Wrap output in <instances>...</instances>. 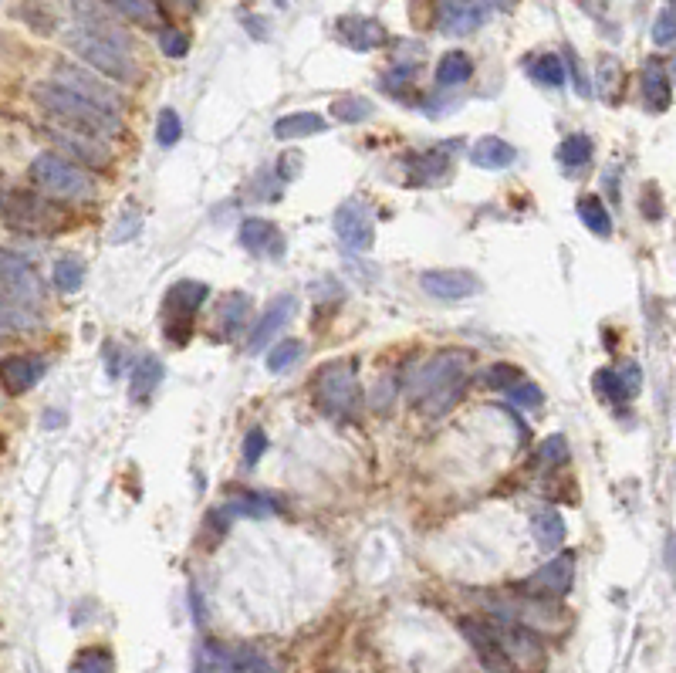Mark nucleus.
<instances>
[{
	"instance_id": "f257e3e1",
	"label": "nucleus",
	"mask_w": 676,
	"mask_h": 673,
	"mask_svg": "<svg viewBox=\"0 0 676 673\" xmlns=\"http://www.w3.org/2000/svg\"><path fill=\"white\" fill-rule=\"evenodd\" d=\"M460 633L494 673H545L548 667L545 643L518 619H460Z\"/></svg>"
},
{
	"instance_id": "f03ea898",
	"label": "nucleus",
	"mask_w": 676,
	"mask_h": 673,
	"mask_svg": "<svg viewBox=\"0 0 676 673\" xmlns=\"http://www.w3.org/2000/svg\"><path fill=\"white\" fill-rule=\"evenodd\" d=\"M68 48L75 51L82 65L92 68L95 75H102L105 82L132 85V82H139V75H142L139 61L132 55L129 38L122 31H115L105 17L78 24V28L68 34Z\"/></svg>"
},
{
	"instance_id": "7ed1b4c3",
	"label": "nucleus",
	"mask_w": 676,
	"mask_h": 673,
	"mask_svg": "<svg viewBox=\"0 0 676 673\" xmlns=\"http://www.w3.org/2000/svg\"><path fill=\"white\" fill-rule=\"evenodd\" d=\"M467 379H470V352L443 349L433 359H426L416 369V376L409 379V403L423 416H443L467 393Z\"/></svg>"
},
{
	"instance_id": "20e7f679",
	"label": "nucleus",
	"mask_w": 676,
	"mask_h": 673,
	"mask_svg": "<svg viewBox=\"0 0 676 673\" xmlns=\"http://www.w3.org/2000/svg\"><path fill=\"white\" fill-rule=\"evenodd\" d=\"M31 99L38 102V109L48 115L51 122H58L61 129L82 132V136H92V139H99V143H112V139L126 136L122 115L78 99V95L65 92V88L55 82L31 85Z\"/></svg>"
},
{
	"instance_id": "39448f33",
	"label": "nucleus",
	"mask_w": 676,
	"mask_h": 673,
	"mask_svg": "<svg viewBox=\"0 0 676 673\" xmlns=\"http://www.w3.org/2000/svg\"><path fill=\"white\" fill-rule=\"evenodd\" d=\"M28 180L51 200H95L99 197V183L95 176L75 166L55 149L38 153L28 166Z\"/></svg>"
},
{
	"instance_id": "423d86ee",
	"label": "nucleus",
	"mask_w": 676,
	"mask_h": 673,
	"mask_svg": "<svg viewBox=\"0 0 676 673\" xmlns=\"http://www.w3.org/2000/svg\"><path fill=\"white\" fill-rule=\"evenodd\" d=\"M0 220L17 234H55L65 227L68 210L34 190H0Z\"/></svg>"
},
{
	"instance_id": "0eeeda50",
	"label": "nucleus",
	"mask_w": 676,
	"mask_h": 673,
	"mask_svg": "<svg viewBox=\"0 0 676 673\" xmlns=\"http://www.w3.org/2000/svg\"><path fill=\"white\" fill-rule=\"evenodd\" d=\"M315 406L325 416H355L362 406L359 369L352 359H338L332 366L318 369L315 376Z\"/></svg>"
},
{
	"instance_id": "6e6552de",
	"label": "nucleus",
	"mask_w": 676,
	"mask_h": 673,
	"mask_svg": "<svg viewBox=\"0 0 676 673\" xmlns=\"http://www.w3.org/2000/svg\"><path fill=\"white\" fill-rule=\"evenodd\" d=\"M55 85H61L65 92L78 95V99L99 105V109H109L115 115L126 112V99H122V92L115 88L112 82H105L102 75H95L92 68L78 65V61H55V78H51Z\"/></svg>"
},
{
	"instance_id": "1a4fd4ad",
	"label": "nucleus",
	"mask_w": 676,
	"mask_h": 673,
	"mask_svg": "<svg viewBox=\"0 0 676 673\" xmlns=\"http://www.w3.org/2000/svg\"><path fill=\"white\" fill-rule=\"evenodd\" d=\"M210 288L203 285V281H193V278H183L176 281L173 288L166 291L163 298V308H166V329L163 335H169L176 345H183L190 339V325H193V315L200 312V305L207 301Z\"/></svg>"
},
{
	"instance_id": "9d476101",
	"label": "nucleus",
	"mask_w": 676,
	"mask_h": 673,
	"mask_svg": "<svg viewBox=\"0 0 676 673\" xmlns=\"http://www.w3.org/2000/svg\"><path fill=\"white\" fill-rule=\"evenodd\" d=\"M0 295L14 305L31 308V312L44 305V281L38 278V271L31 268V261H24L14 251H4V247H0Z\"/></svg>"
},
{
	"instance_id": "9b49d317",
	"label": "nucleus",
	"mask_w": 676,
	"mask_h": 673,
	"mask_svg": "<svg viewBox=\"0 0 676 673\" xmlns=\"http://www.w3.org/2000/svg\"><path fill=\"white\" fill-rule=\"evenodd\" d=\"M335 237L352 251H369L376 244V214L369 210L366 200H345L338 203L332 217Z\"/></svg>"
},
{
	"instance_id": "f8f14e48",
	"label": "nucleus",
	"mask_w": 676,
	"mask_h": 673,
	"mask_svg": "<svg viewBox=\"0 0 676 673\" xmlns=\"http://www.w3.org/2000/svg\"><path fill=\"white\" fill-rule=\"evenodd\" d=\"M572 582H575V555L562 552V555H555L551 562L541 565L538 572H531L528 579L521 582V592L531 599H538V602L562 599V596H568Z\"/></svg>"
},
{
	"instance_id": "ddd939ff",
	"label": "nucleus",
	"mask_w": 676,
	"mask_h": 673,
	"mask_svg": "<svg viewBox=\"0 0 676 673\" xmlns=\"http://www.w3.org/2000/svg\"><path fill=\"white\" fill-rule=\"evenodd\" d=\"M48 136H51V143H55V153L71 159V163L82 166V170H109L112 166L109 143H99V139L82 136V132H71V129H61V126L51 129Z\"/></svg>"
},
{
	"instance_id": "4468645a",
	"label": "nucleus",
	"mask_w": 676,
	"mask_h": 673,
	"mask_svg": "<svg viewBox=\"0 0 676 673\" xmlns=\"http://www.w3.org/2000/svg\"><path fill=\"white\" fill-rule=\"evenodd\" d=\"M420 288L437 301H464L470 295H477L484 285H480V278L474 271L440 268V271H426L420 278Z\"/></svg>"
},
{
	"instance_id": "2eb2a0df",
	"label": "nucleus",
	"mask_w": 676,
	"mask_h": 673,
	"mask_svg": "<svg viewBox=\"0 0 676 673\" xmlns=\"http://www.w3.org/2000/svg\"><path fill=\"white\" fill-rule=\"evenodd\" d=\"M44 373H48V362L41 356H31V352L7 356L0 362V386H4V393H11V396H24L41 383Z\"/></svg>"
},
{
	"instance_id": "dca6fc26",
	"label": "nucleus",
	"mask_w": 676,
	"mask_h": 673,
	"mask_svg": "<svg viewBox=\"0 0 676 673\" xmlns=\"http://www.w3.org/2000/svg\"><path fill=\"white\" fill-rule=\"evenodd\" d=\"M240 244L247 247L251 254H257V258H281L284 254V234L278 227L271 224V220L264 217H244L240 220V230H237Z\"/></svg>"
},
{
	"instance_id": "f3484780",
	"label": "nucleus",
	"mask_w": 676,
	"mask_h": 673,
	"mask_svg": "<svg viewBox=\"0 0 676 673\" xmlns=\"http://www.w3.org/2000/svg\"><path fill=\"white\" fill-rule=\"evenodd\" d=\"M437 24L450 38H464V34H474L484 24V7L477 0H440Z\"/></svg>"
},
{
	"instance_id": "a211bd4d",
	"label": "nucleus",
	"mask_w": 676,
	"mask_h": 673,
	"mask_svg": "<svg viewBox=\"0 0 676 673\" xmlns=\"http://www.w3.org/2000/svg\"><path fill=\"white\" fill-rule=\"evenodd\" d=\"M643 102L649 112H666L673 102V78H670V65L663 58H649L643 65Z\"/></svg>"
},
{
	"instance_id": "6ab92c4d",
	"label": "nucleus",
	"mask_w": 676,
	"mask_h": 673,
	"mask_svg": "<svg viewBox=\"0 0 676 673\" xmlns=\"http://www.w3.org/2000/svg\"><path fill=\"white\" fill-rule=\"evenodd\" d=\"M295 312H298V301L291 298V295H281L274 305L264 312L261 318H257V325H254V332H251V339H247V349L251 352H261L264 345H268L274 335H278L284 325L295 318Z\"/></svg>"
},
{
	"instance_id": "aec40b11",
	"label": "nucleus",
	"mask_w": 676,
	"mask_h": 673,
	"mask_svg": "<svg viewBox=\"0 0 676 673\" xmlns=\"http://www.w3.org/2000/svg\"><path fill=\"white\" fill-rule=\"evenodd\" d=\"M105 7L119 11L126 21H132L136 28L149 31H163L166 28V4L163 0H102Z\"/></svg>"
},
{
	"instance_id": "412c9836",
	"label": "nucleus",
	"mask_w": 676,
	"mask_h": 673,
	"mask_svg": "<svg viewBox=\"0 0 676 673\" xmlns=\"http://www.w3.org/2000/svg\"><path fill=\"white\" fill-rule=\"evenodd\" d=\"M338 38L355 51H372L386 41V28L372 17H342L338 21Z\"/></svg>"
},
{
	"instance_id": "4be33fe9",
	"label": "nucleus",
	"mask_w": 676,
	"mask_h": 673,
	"mask_svg": "<svg viewBox=\"0 0 676 673\" xmlns=\"http://www.w3.org/2000/svg\"><path fill=\"white\" fill-rule=\"evenodd\" d=\"M247 315H251V295L244 291H230V295L217 305V329L220 339L230 342L247 329Z\"/></svg>"
},
{
	"instance_id": "5701e85b",
	"label": "nucleus",
	"mask_w": 676,
	"mask_h": 673,
	"mask_svg": "<svg viewBox=\"0 0 676 673\" xmlns=\"http://www.w3.org/2000/svg\"><path fill=\"white\" fill-rule=\"evenodd\" d=\"M163 376H166L163 359L153 356V352H146V356H142V359L136 362V369H132L129 400H132V403H146L149 396H153L156 389H159V383H163Z\"/></svg>"
},
{
	"instance_id": "b1692460",
	"label": "nucleus",
	"mask_w": 676,
	"mask_h": 673,
	"mask_svg": "<svg viewBox=\"0 0 676 673\" xmlns=\"http://www.w3.org/2000/svg\"><path fill=\"white\" fill-rule=\"evenodd\" d=\"M514 159H518V149L501 136H484L470 149V163H474L477 170H507Z\"/></svg>"
},
{
	"instance_id": "393cba45",
	"label": "nucleus",
	"mask_w": 676,
	"mask_h": 673,
	"mask_svg": "<svg viewBox=\"0 0 676 673\" xmlns=\"http://www.w3.org/2000/svg\"><path fill=\"white\" fill-rule=\"evenodd\" d=\"M328 122L318 112H288L274 122V139H284V143H295V139H308L325 132Z\"/></svg>"
},
{
	"instance_id": "a878e982",
	"label": "nucleus",
	"mask_w": 676,
	"mask_h": 673,
	"mask_svg": "<svg viewBox=\"0 0 676 673\" xmlns=\"http://www.w3.org/2000/svg\"><path fill=\"white\" fill-rule=\"evenodd\" d=\"M531 535H535V542L545 548V552H558V548L565 545V518L551 508L535 511V515H531Z\"/></svg>"
},
{
	"instance_id": "bb28decb",
	"label": "nucleus",
	"mask_w": 676,
	"mask_h": 673,
	"mask_svg": "<svg viewBox=\"0 0 676 673\" xmlns=\"http://www.w3.org/2000/svg\"><path fill=\"white\" fill-rule=\"evenodd\" d=\"M474 75V61H470L467 51H447L437 65V85L440 88H460L470 82Z\"/></svg>"
},
{
	"instance_id": "cd10ccee",
	"label": "nucleus",
	"mask_w": 676,
	"mask_h": 673,
	"mask_svg": "<svg viewBox=\"0 0 676 673\" xmlns=\"http://www.w3.org/2000/svg\"><path fill=\"white\" fill-rule=\"evenodd\" d=\"M578 220L592 230L595 237H609L612 234V217L606 210V203L599 197H582L578 200Z\"/></svg>"
},
{
	"instance_id": "c85d7f7f",
	"label": "nucleus",
	"mask_w": 676,
	"mask_h": 673,
	"mask_svg": "<svg viewBox=\"0 0 676 673\" xmlns=\"http://www.w3.org/2000/svg\"><path fill=\"white\" fill-rule=\"evenodd\" d=\"M558 159H562L565 170H585V166L592 163V139L582 136V132H575V136H568L562 146H558Z\"/></svg>"
},
{
	"instance_id": "c756f323",
	"label": "nucleus",
	"mask_w": 676,
	"mask_h": 673,
	"mask_svg": "<svg viewBox=\"0 0 676 673\" xmlns=\"http://www.w3.org/2000/svg\"><path fill=\"white\" fill-rule=\"evenodd\" d=\"M528 75L535 78L538 85H548V88H562L565 85V65L558 55H538L528 61Z\"/></svg>"
},
{
	"instance_id": "7c9ffc66",
	"label": "nucleus",
	"mask_w": 676,
	"mask_h": 673,
	"mask_svg": "<svg viewBox=\"0 0 676 673\" xmlns=\"http://www.w3.org/2000/svg\"><path fill=\"white\" fill-rule=\"evenodd\" d=\"M51 281H55L58 291H65V295H75V291L85 285V264L78 261V258H58L55 261V271H51Z\"/></svg>"
},
{
	"instance_id": "2f4dec72",
	"label": "nucleus",
	"mask_w": 676,
	"mask_h": 673,
	"mask_svg": "<svg viewBox=\"0 0 676 673\" xmlns=\"http://www.w3.org/2000/svg\"><path fill=\"white\" fill-rule=\"evenodd\" d=\"M34 325H41L38 312H31V308H24V305H14V301H7L4 295H0V332L4 329L31 332Z\"/></svg>"
},
{
	"instance_id": "473e14b6",
	"label": "nucleus",
	"mask_w": 676,
	"mask_h": 673,
	"mask_svg": "<svg viewBox=\"0 0 676 673\" xmlns=\"http://www.w3.org/2000/svg\"><path fill=\"white\" fill-rule=\"evenodd\" d=\"M626 82V72H622V65L612 55H606L599 61V95L609 102L619 99V88Z\"/></svg>"
},
{
	"instance_id": "72a5a7b5",
	"label": "nucleus",
	"mask_w": 676,
	"mask_h": 673,
	"mask_svg": "<svg viewBox=\"0 0 676 673\" xmlns=\"http://www.w3.org/2000/svg\"><path fill=\"white\" fill-rule=\"evenodd\" d=\"M305 356V342H298V339H284V342H278L274 349L268 352V369L271 373H288L295 362Z\"/></svg>"
},
{
	"instance_id": "f704fd0d",
	"label": "nucleus",
	"mask_w": 676,
	"mask_h": 673,
	"mask_svg": "<svg viewBox=\"0 0 676 673\" xmlns=\"http://www.w3.org/2000/svg\"><path fill=\"white\" fill-rule=\"evenodd\" d=\"M328 112H332L338 122H366L372 115V102L362 99V95H345V99H335Z\"/></svg>"
},
{
	"instance_id": "c9c22d12",
	"label": "nucleus",
	"mask_w": 676,
	"mask_h": 673,
	"mask_svg": "<svg viewBox=\"0 0 676 673\" xmlns=\"http://www.w3.org/2000/svg\"><path fill=\"white\" fill-rule=\"evenodd\" d=\"M71 673H112V653L102 650V646L82 650L75 663H71Z\"/></svg>"
},
{
	"instance_id": "e433bc0d",
	"label": "nucleus",
	"mask_w": 676,
	"mask_h": 673,
	"mask_svg": "<svg viewBox=\"0 0 676 673\" xmlns=\"http://www.w3.org/2000/svg\"><path fill=\"white\" fill-rule=\"evenodd\" d=\"M507 396H511V403L518 406V410H538V406H545V393H541L538 383H531V379L511 383L507 386Z\"/></svg>"
},
{
	"instance_id": "4c0bfd02",
	"label": "nucleus",
	"mask_w": 676,
	"mask_h": 673,
	"mask_svg": "<svg viewBox=\"0 0 676 673\" xmlns=\"http://www.w3.org/2000/svg\"><path fill=\"white\" fill-rule=\"evenodd\" d=\"M595 393L599 396H606L609 403H616V406H622L626 403V383L619 379V373H612V369H599L595 373Z\"/></svg>"
},
{
	"instance_id": "58836bf2",
	"label": "nucleus",
	"mask_w": 676,
	"mask_h": 673,
	"mask_svg": "<svg viewBox=\"0 0 676 673\" xmlns=\"http://www.w3.org/2000/svg\"><path fill=\"white\" fill-rule=\"evenodd\" d=\"M180 136H183L180 115H176V109H163L159 112V122H156V143L163 149H169V146L180 143Z\"/></svg>"
},
{
	"instance_id": "ea45409f",
	"label": "nucleus",
	"mask_w": 676,
	"mask_h": 673,
	"mask_svg": "<svg viewBox=\"0 0 676 673\" xmlns=\"http://www.w3.org/2000/svg\"><path fill=\"white\" fill-rule=\"evenodd\" d=\"M538 460H541V467H562V464H568V444H565L562 433H555V437H548L545 444H541Z\"/></svg>"
},
{
	"instance_id": "a19ab883",
	"label": "nucleus",
	"mask_w": 676,
	"mask_h": 673,
	"mask_svg": "<svg viewBox=\"0 0 676 673\" xmlns=\"http://www.w3.org/2000/svg\"><path fill=\"white\" fill-rule=\"evenodd\" d=\"M159 48H163L166 58H183L190 51V38L180 28H163L159 31Z\"/></svg>"
},
{
	"instance_id": "79ce46f5",
	"label": "nucleus",
	"mask_w": 676,
	"mask_h": 673,
	"mask_svg": "<svg viewBox=\"0 0 676 673\" xmlns=\"http://www.w3.org/2000/svg\"><path fill=\"white\" fill-rule=\"evenodd\" d=\"M653 44L656 48H670L673 44V7L666 4L660 14H656V21H653Z\"/></svg>"
},
{
	"instance_id": "37998d69",
	"label": "nucleus",
	"mask_w": 676,
	"mask_h": 673,
	"mask_svg": "<svg viewBox=\"0 0 676 673\" xmlns=\"http://www.w3.org/2000/svg\"><path fill=\"white\" fill-rule=\"evenodd\" d=\"M264 450H268V437H264V430H251L244 437V464L254 467L257 460H261Z\"/></svg>"
},
{
	"instance_id": "c03bdc74",
	"label": "nucleus",
	"mask_w": 676,
	"mask_h": 673,
	"mask_svg": "<svg viewBox=\"0 0 676 673\" xmlns=\"http://www.w3.org/2000/svg\"><path fill=\"white\" fill-rule=\"evenodd\" d=\"M521 379V369L514 366H504V362H497V366L487 369V386H497V389H507L511 383H518Z\"/></svg>"
},
{
	"instance_id": "a18cd8bd",
	"label": "nucleus",
	"mask_w": 676,
	"mask_h": 673,
	"mask_svg": "<svg viewBox=\"0 0 676 673\" xmlns=\"http://www.w3.org/2000/svg\"><path fill=\"white\" fill-rule=\"evenodd\" d=\"M230 673H278L271 667L268 660H261V657H237V660H230Z\"/></svg>"
},
{
	"instance_id": "49530a36",
	"label": "nucleus",
	"mask_w": 676,
	"mask_h": 673,
	"mask_svg": "<svg viewBox=\"0 0 676 673\" xmlns=\"http://www.w3.org/2000/svg\"><path fill=\"white\" fill-rule=\"evenodd\" d=\"M487 4H491L494 11H504V14H511L514 7H518V0H487Z\"/></svg>"
},
{
	"instance_id": "de8ad7c7",
	"label": "nucleus",
	"mask_w": 676,
	"mask_h": 673,
	"mask_svg": "<svg viewBox=\"0 0 676 673\" xmlns=\"http://www.w3.org/2000/svg\"><path fill=\"white\" fill-rule=\"evenodd\" d=\"M193 673H213V670H210L207 653H200V657H197V663H193Z\"/></svg>"
},
{
	"instance_id": "09e8293b",
	"label": "nucleus",
	"mask_w": 676,
	"mask_h": 673,
	"mask_svg": "<svg viewBox=\"0 0 676 673\" xmlns=\"http://www.w3.org/2000/svg\"><path fill=\"white\" fill-rule=\"evenodd\" d=\"M582 7H589V11H595V7H606V0H578Z\"/></svg>"
},
{
	"instance_id": "8fccbe9b",
	"label": "nucleus",
	"mask_w": 676,
	"mask_h": 673,
	"mask_svg": "<svg viewBox=\"0 0 676 673\" xmlns=\"http://www.w3.org/2000/svg\"><path fill=\"white\" fill-rule=\"evenodd\" d=\"M4 447H7V444H4V433H0V454H4Z\"/></svg>"
},
{
	"instance_id": "3c124183",
	"label": "nucleus",
	"mask_w": 676,
	"mask_h": 673,
	"mask_svg": "<svg viewBox=\"0 0 676 673\" xmlns=\"http://www.w3.org/2000/svg\"><path fill=\"white\" fill-rule=\"evenodd\" d=\"M0 342H4V332H0Z\"/></svg>"
}]
</instances>
